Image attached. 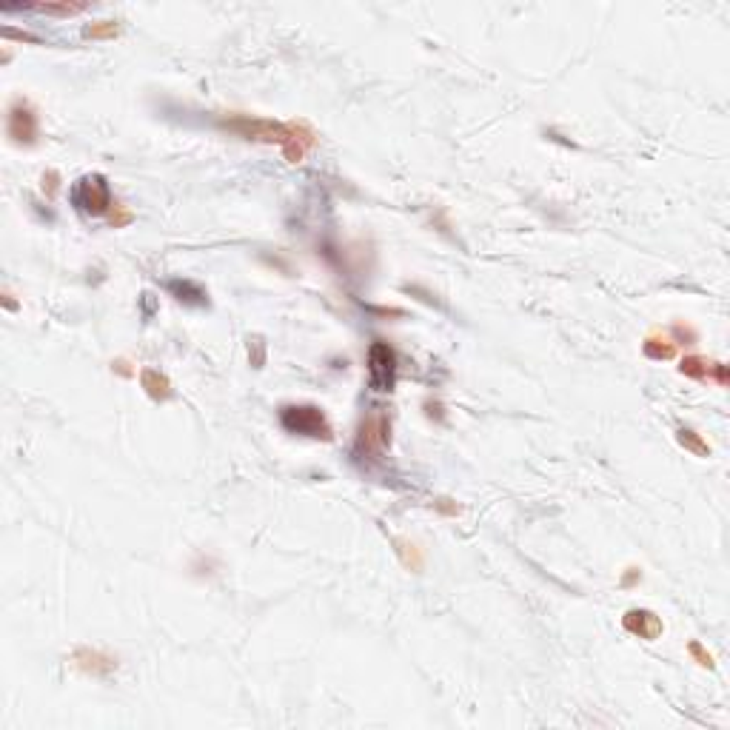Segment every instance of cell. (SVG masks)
Segmentation results:
<instances>
[{"label":"cell","mask_w":730,"mask_h":730,"mask_svg":"<svg viewBox=\"0 0 730 730\" xmlns=\"http://www.w3.org/2000/svg\"><path fill=\"white\" fill-rule=\"evenodd\" d=\"M645 354L650 359H670L676 354V342L670 337H648L645 339Z\"/></svg>","instance_id":"8fae6325"},{"label":"cell","mask_w":730,"mask_h":730,"mask_svg":"<svg viewBox=\"0 0 730 730\" xmlns=\"http://www.w3.org/2000/svg\"><path fill=\"white\" fill-rule=\"evenodd\" d=\"M168 291L174 294V300L177 303H186V305H206L209 303V294L197 285V283H192V280H171L168 283Z\"/></svg>","instance_id":"30bf717a"},{"label":"cell","mask_w":730,"mask_h":730,"mask_svg":"<svg viewBox=\"0 0 730 730\" xmlns=\"http://www.w3.org/2000/svg\"><path fill=\"white\" fill-rule=\"evenodd\" d=\"M140 386H143V391H146L154 403H165V400L171 397V383H168V377L160 374L157 369H143V371H140Z\"/></svg>","instance_id":"9c48e42d"},{"label":"cell","mask_w":730,"mask_h":730,"mask_svg":"<svg viewBox=\"0 0 730 730\" xmlns=\"http://www.w3.org/2000/svg\"><path fill=\"white\" fill-rule=\"evenodd\" d=\"M263 356H266V345H263V339H260V337L249 339V359H251L254 369H260V365H263Z\"/></svg>","instance_id":"e0dca14e"},{"label":"cell","mask_w":730,"mask_h":730,"mask_svg":"<svg viewBox=\"0 0 730 730\" xmlns=\"http://www.w3.org/2000/svg\"><path fill=\"white\" fill-rule=\"evenodd\" d=\"M622 625L628 633L645 639V642H656L662 636V619L653 614V611H645V608H633L622 616Z\"/></svg>","instance_id":"ba28073f"},{"label":"cell","mask_w":730,"mask_h":730,"mask_svg":"<svg viewBox=\"0 0 730 730\" xmlns=\"http://www.w3.org/2000/svg\"><path fill=\"white\" fill-rule=\"evenodd\" d=\"M639 579H642V571H639V568H628V574H625L622 585H625V588H631V585H636Z\"/></svg>","instance_id":"ffe728a7"},{"label":"cell","mask_w":730,"mask_h":730,"mask_svg":"<svg viewBox=\"0 0 730 730\" xmlns=\"http://www.w3.org/2000/svg\"><path fill=\"white\" fill-rule=\"evenodd\" d=\"M676 440H679V445H682V448L693 451L696 457H707V454H710V445H707V442H704V440H702L696 431H690V428H682Z\"/></svg>","instance_id":"4fadbf2b"},{"label":"cell","mask_w":730,"mask_h":730,"mask_svg":"<svg viewBox=\"0 0 730 730\" xmlns=\"http://www.w3.org/2000/svg\"><path fill=\"white\" fill-rule=\"evenodd\" d=\"M117 35H120V26H117V23H111V21L94 23V26H89V29L83 32V38H86V40H111V38H117Z\"/></svg>","instance_id":"9a60e30c"},{"label":"cell","mask_w":730,"mask_h":730,"mask_svg":"<svg viewBox=\"0 0 730 730\" xmlns=\"http://www.w3.org/2000/svg\"><path fill=\"white\" fill-rule=\"evenodd\" d=\"M687 650H690V656H693L702 668H713V665H716V662H713V656L702 648V642H690V645H687Z\"/></svg>","instance_id":"ac0fdd59"},{"label":"cell","mask_w":730,"mask_h":730,"mask_svg":"<svg viewBox=\"0 0 730 730\" xmlns=\"http://www.w3.org/2000/svg\"><path fill=\"white\" fill-rule=\"evenodd\" d=\"M369 383L380 394L394 391V383H397V354L383 339H374L369 348Z\"/></svg>","instance_id":"277c9868"},{"label":"cell","mask_w":730,"mask_h":730,"mask_svg":"<svg viewBox=\"0 0 730 730\" xmlns=\"http://www.w3.org/2000/svg\"><path fill=\"white\" fill-rule=\"evenodd\" d=\"M114 371H117V374H123V377H131V374H134V371L129 369V362H126V359H117V362H114Z\"/></svg>","instance_id":"44dd1931"},{"label":"cell","mask_w":730,"mask_h":730,"mask_svg":"<svg viewBox=\"0 0 730 730\" xmlns=\"http://www.w3.org/2000/svg\"><path fill=\"white\" fill-rule=\"evenodd\" d=\"M280 425L297 437H311V440H325V442L334 437L322 408H317V405H285L280 411Z\"/></svg>","instance_id":"7a4b0ae2"},{"label":"cell","mask_w":730,"mask_h":730,"mask_svg":"<svg viewBox=\"0 0 730 730\" xmlns=\"http://www.w3.org/2000/svg\"><path fill=\"white\" fill-rule=\"evenodd\" d=\"M6 134L12 143L18 146H32L35 137H38V114L32 111L29 103L23 100H15L9 106V114H6Z\"/></svg>","instance_id":"8992f818"},{"label":"cell","mask_w":730,"mask_h":730,"mask_svg":"<svg viewBox=\"0 0 730 730\" xmlns=\"http://www.w3.org/2000/svg\"><path fill=\"white\" fill-rule=\"evenodd\" d=\"M679 374L690 377V380H707V359L702 356H685L679 362Z\"/></svg>","instance_id":"5bb4252c"},{"label":"cell","mask_w":730,"mask_h":730,"mask_svg":"<svg viewBox=\"0 0 730 730\" xmlns=\"http://www.w3.org/2000/svg\"><path fill=\"white\" fill-rule=\"evenodd\" d=\"M223 129L240 134L243 140H254V143H277L285 154L288 163H303V157L308 154V148H314L317 143V131L303 123V120H288V123H277V120H266V117H249V114H234L229 120H220Z\"/></svg>","instance_id":"6da1fadb"},{"label":"cell","mask_w":730,"mask_h":730,"mask_svg":"<svg viewBox=\"0 0 730 730\" xmlns=\"http://www.w3.org/2000/svg\"><path fill=\"white\" fill-rule=\"evenodd\" d=\"M397 557L403 560V565H405L408 571H420V568H423L420 548H417L414 542H408V539H397Z\"/></svg>","instance_id":"7c38bea8"},{"label":"cell","mask_w":730,"mask_h":730,"mask_svg":"<svg viewBox=\"0 0 730 730\" xmlns=\"http://www.w3.org/2000/svg\"><path fill=\"white\" fill-rule=\"evenodd\" d=\"M391 442V420L377 408L369 417H362L359 434H356V454L359 457H374Z\"/></svg>","instance_id":"5b68a950"},{"label":"cell","mask_w":730,"mask_h":730,"mask_svg":"<svg viewBox=\"0 0 730 730\" xmlns=\"http://www.w3.org/2000/svg\"><path fill=\"white\" fill-rule=\"evenodd\" d=\"M72 203L89 214V217H100L111 209V189H109V180L103 174H83L75 182V192H72Z\"/></svg>","instance_id":"3957f363"},{"label":"cell","mask_w":730,"mask_h":730,"mask_svg":"<svg viewBox=\"0 0 730 730\" xmlns=\"http://www.w3.org/2000/svg\"><path fill=\"white\" fill-rule=\"evenodd\" d=\"M83 9H86V4H43V6H38V12L58 15V18H72V15L83 12Z\"/></svg>","instance_id":"2e32d148"},{"label":"cell","mask_w":730,"mask_h":730,"mask_svg":"<svg viewBox=\"0 0 730 730\" xmlns=\"http://www.w3.org/2000/svg\"><path fill=\"white\" fill-rule=\"evenodd\" d=\"M72 665L80 670V673H89V676H109L117 670V659L103 653V650H94V648H75L72 653Z\"/></svg>","instance_id":"52a82bcc"},{"label":"cell","mask_w":730,"mask_h":730,"mask_svg":"<svg viewBox=\"0 0 730 730\" xmlns=\"http://www.w3.org/2000/svg\"><path fill=\"white\" fill-rule=\"evenodd\" d=\"M134 220V214L129 212V209H120V206H114V214H111V229H123V226H129Z\"/></svg>","instance_id":"d6986e66"}]
</instances>
